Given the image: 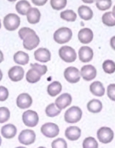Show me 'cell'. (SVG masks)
<instances>
[{"mask_svg": "<svg viewBox=\"0 0 115 148\" xmlns=\"http://www.w3.org/2000/svg\"><path fill=\"white\" fill-rule=\"evenodd\" d=\"M62 110L57 107V106L55 103H50L49 105L47 106V107L46 108V114L48 117H54L57 115H59L61 112Z\"/></svg>", "mask_w": 115, "mask_h": 148, "instance_id": "f546056e", "label": "cell"}, {"mask_svg": "<svg viewBox=\"0 0 115 148\" xmlns=\"http://www.w3.org/2000/svg\"><path fill=\"white\" fill-rule=\"evenodd\" d=\"M23 123L26 126L29 128L35 127L39 122V117L36 112L32 110H27L23 113Z\"/></svg>", "mask_w": 115, "mask_h": 148, "instance_id": "8992f818", "label": "cell"}, {"mask_svg": "<svg viewBox=\"0 0 115 148\" xmlns=\"http://www.w3.org/2000/svg\"><path fill=\"white\" fill-rule=\"evenodd\" d=\"M42 76L43 75L38 70L35 68H32L27 71V74H26V79L29 83L35 84L40 80Z\"/></svg>", "mask_w": 115, "mask_h": 148, "instance_id": "44dd1931", "label": "cell"}, {"mask_svg": "<svg viewBox=\"0 0 115 148\" xmlns=\"http://www.w3.org/2000/svg\"><path fill=\"white\" fill-rule=\"evenodd\" d=\"M90 90L92 94L97 97H102L105 94V88L103 84L99 81L92 82L90 86Z\"/></svg>", "mask_w": 115, "mask_h": 148, "instance_id": "7402d4cb", "label": "cell"}, {"mask_svg": "<svg viewBox=\"0 0 115 148\" xmlns=\"http://www.w3.org/2000/svg\"><path fill=\"white\" fill-rule=\"evenodd\" d=\"M73 36L72 30L68 27H60L54 34V39L59 44H65L68 43Z\"/></svg>", "mask_w": 115, "mask_h": 148, "instance_id": "7a4b0ae2", "label": "cell"}, {"mask_svg": "<svg viewBox=\"0 0 115 148\" xmlns=\"http://www.w3.org/2000/svg\"><path fill=\"white\" fill-rule=\"evenodd\" d=\"M83 148H98V143L93 137H87L83 142Z\"/></svg>", "mask_w": 115, "mask_h": 148, "instance_id": "d6a6232c", "label": "cell"}, {"mask_svg": "<svg viewBox=\"0 0 115 148\" xmlns=\"http://www.w3.org/2000/svg\"><path fill=\"white\" fill-rule=\"evenodd\" d=\"M16 148H27V147H16Z\"/></svg>", "mask_w": 115, "mask_h": 148, "instance_id": "c3c4849f", "label": "cell"}, {"mask_svg": "<svg viewBox=\"0 0 115 148\" xmlns=\"http://www.w3.org/2000/svg\"><path fill=\"white\" fill-rule=\"evenodd\" d=\"M9 97V91L4 86H0V101H5Z\"/></svg>", "mask_w": 115, "mask_h": 148, "instance_id": "74e56055", "label": "cell"}, {"mask_svg": "<svg viewBox=\"0 0 115 148\" xmlns=\"http://www.w3.org/2000/svg\"><path fill=\"white\" fill-rule=\"evenodd\" d=\"M87 109L92 113H99L103 109V104L101 101L98 99H92L87 103Z\"/></svg>", "mask_w": 115, "mask_h": 148, "instance_id": "4316f807", "label": "cell"}, {"mask_svg": "<svg viewBox=\"0 0 115 148\" xmlns=\"http://www.w3.org/2000/svg\"><path fill=\"white\" fill-rule=\"evenodd\" d=\"M31 68H36L37 70L40 71L42 75H45L46 73L48 71V68L46 65H40L38 63H34V64H31Z\"/></svg>", "mask_w": 115, "mask_h": 148, "instance_id": "f35d334b", "label": "cell"}, {"mask_svg": "<svg viewBox=\"0 0 115 148\" xmlns=\"http://www.w3.org/2000/svg\"><path fill=\"white\" fill-rule=\"evenodd\" d=\"M2 27V24H1V21H0V29Z\"/></svg>", "mask_w": 115, "mask_h": 148, "instance_id": "681fc988", "label": "cell"}, {"mask_svg": "<svg viewBox=\"0 0 115 148\" xmlns=\"http://www.w3.org/2000/svg\"><path fill=\"white\" fill-rule=\"evenodd\" d=\"M78 13L81 19L84 21H89L92 18L93 12L91 8L86 5H81L78 9Z\"/></svg>", "mask_w": 115, "mask_h": 148, "instance_id": "603a6c76", "label": "cell"}, {"mask_svg": "<svg viewBox=\"0 0 115 148\" xmlns=\"http://www.w3.org/2000/svg\"><path fill=\"white\" fill-rule=\"evenodd\" d=\"M102 21L107 27H112L115 26V18L112 12H106L102 16Z\"/></svg>", "mask_w": 115, "mask_h": 148, "instance_id": "f1b7e54d", "label": "cell"}, {"mask_svg": "<svg viewBox=\"0 0 115 148\" xmlns=\"http://www.w3.org/2000/svg\"><path fill=\"white\" fill-rule=\"evenodd\" d=\"M18 36L23 40V46L25 49L32 51L35 49L40 43V38L36 32L28 27H22L19 29Z\"/></svg>", "mask_w": 115, "mask_h": 148, "instance_id": "6da1fadb", "label": "cell"}, {"mask_svg": "<svg viewBox=\"0 0 115 148\" xmlns=\"http://www.w3.org/2000/svg\"><path fill=\"white\" fill-rule=\"evenodd\" d=\"M13 60L16 63L21 65H25L29 61V54L26 52L19 51H17L13 56Z\"/></svg>", "mask_w": 115, "mask_h": 148, "instance_id": "cb8c5ba5", "label": "cell"}, {"mask_svg": "<svg viewBox=\"0 0 115 148\" xmlns=\"http://www.w3.org/2000/svg\"><path fill=\"white\" fill-rule=\"evenodd\" d=\"M62 84L60 82L55 81L51 83L47 87V92L48 94L50 95L51 97H55L57 95L60 94L62 91Z\"/></svg>", "mask_w": 115, "mask_h": 148, "instance_id": "d4e9b609", "label": "cell"}, {"mask_svg": "<svg viewBox=\"0 0 115 148\" xmlns=\"http://www.w3.org/2000/svg\"><path fill=\"white\" fill-rule=\"evenodd\" d=\"M60 18L62 19H63V20L66 21L73 22L77 18V16H76V13L72 10H66L61 12Z\"/></svg>", "mask_w": 115, "mask_h": 148, "instance_id": "83f0119b", "label": "cell"}, {"mask_svg": "<svg viewBox=\"0 0 115 148\" xmlns=\"http://www.w3.org/2000/svg\"><path fill=\"white\" fill-rule=\"evenodd\" d=\"M31 8H32L31 5L27 0H21L18 2H17L16 5V11L21 16L27 15V12Z\"/></svg>", "mask_w": 115, "mask_h": 148, "instance_id": "484cf974", "label": "cell"}, {"mask_svg": "<svg viewBox=\"0 0 115 148\" xmlns=\"http://www.w3.org/2000/svg\"><path fill=\"white\" fill-rule=\"evenodd\" d=\"M94 56L93 50L89 46H82L79 51V57L81 62L84 63L91 61Z\"/></svg>", "mask_w": 115, "mask_h": 148, "instance_id": "9a60e30c", "label": "cell"}, {"mask_svg": "<svg viewBox=\"0 0 115 148\" xmlns=\"http://www.w3.org/2000/svg\"><path fill=\"white\" fill-rule=\"evenodd\" d=\"M52 148H68L66 141L62 138H59L55 139L51 143Z\"/></svg>", "mask_w": 115, "mask_h": 148, "instance_id": "d590c367", "label": "cell"}, {"mask_svg": "<svg viewBox=\"0 0 115 148\" xmlns=\"http://www.w3.org/2000/svg\"><path fill=\"white\" fill-rule=\"evenodd\" d=\"M103 69L107 74H112L115 72V62L112 60H105L103 63Z\"/></svg>", "mask_w": 115, "mask_h": 148, "instance_id": "4dcf8cb0", "label": "cell"}, {"mask_svg": "<svg viewBox=\"0 0 115 148\" xmlns=\"http://www.w3.org/2000/svg\"><path fill=\"white\" fill-rule=\"evenodd\" d=\"M4 61V54L2 51L0 50V63Z\"/></svg>", "mask_w": 115, "mask_h": 148, "instance_id": "7bdbcfd3", "label": "cell"}, {"mask_svg": "<svg viewBox=\"0 0 115 148\" xmlns=\"http://www.w3.org/2000/svg\"><path fill=\"white\" fill-rule=\"evenodd\" d=\"M40 12L36 8H31L27 13L28 22L31 24H38L40 20Z\"/></svg>", "mask_w": 115, "mask_h": 148, "instance_id": "ffe728a7", "label": "cell"}, {"mask_svg": "<svg viewBox=\"0 0 115 148\" xmlns=\"http://www.w3.org/2000/svg\"><path fill=\"white\" fill-rule=\"evenodd\" d=\"M32 104V98L28 93H21L16 99V105L21 109H27Z\"/></svg>", "mask_w": 115, "mask_h": 148, "instance_id": "7c38bea8", "label": "cell"}, {"mask_svg": "<svg viewBox=\"0 0 115 148\" xmlns=\"http://www.w3.org/2000/svg\"><path fill=\"white\" fill-rule=\"evenodd\" d=\"M8 76L13 82H19L24 76V70L21 66H13L8 71Z\"/></svg>", "mask_w": 115, "mask_h": 148, "instance_id": "4fadbf2b", "label": "cell"}, {"mask_svg": "<svg viewBox=\"0 0 115 148\" xmlns=\"http://www.w3.org/2000/svg\"><path fill=\"white\" fill-rule=\"evenodd\" d=\"M8 1H9V2H16V0H8Z\"/></svg>", "mask_w": 115, "mask_h": 148, "instance_id": "bcb514c9", "label": "cell"}, {"mask_svg": "<svg viewBox=\"0 0 115 148\" xmlns=\"http://www.w3.org/2000/svg\"><path fill=\"white\" fill-rule=\"evenodd\" d=\"M59 56L67 63H71L76 61L77 54L74 49L68 46H62L59 50Z\"/></svg>", "mask_w": 115, "mask_h": 148, "instance_id": "3957f363", "label": "cell"}, {"mask_svg": "<svg viewBox=\"0 0 115 148\" xmlns=\"http://www.w3.org/2000/svg\"><path fill=\"white\" fill-rule=\"evenodd\" d=\"M1 133L5 139H13L17 134V128L13 124H8L4 125L1 129Z\"/></svg>", "mask_w": 115, "mask_h": 148, "instance_id": "d6986e66", "label": "cell"}, {"mask_svg": "<svg viewBox=\"0 0 115 148\" xmlns=\"http://www.w3.org/2000/svg\"><path fill=\"white\" fill-rule=\"evenodd\" d=\"M97 136L100 142L103 144H109L113 140L114 132L109 127H101L97 132Z\"/></svg>", "mask_w": 115, "mask_h": 148, "instance_id": "ba28073f", "label": "cell"}, {"mask_svg": "<svg viewBox=\"0 0 115 148\" xmlns=\"http://www.w3.org/2000/svg\"><path fill=\"white\" fill-rule=\"evenodd\" d=\"M80 74L84 80L89 82L95 79L97 76V70L92 65H84L81 69Z\"/></svg>", "mask_w": 115, "mask_h": 148, "instance_id": "8fae6325", "label": "cell"}, {"mask_svg": "<svg viewBox=\"0 0 115 148\" xmlns=\"http://www.w3.org/2000/svg\"><path fill=\"white\" fill-rule=\"evenodd\" d=\"M81 131L79 127L76 126H71L66 128L65 135L68 139L71 141H76L80 138Z\"/></svg>", "mask_w": 115, "mask_h": 148, "instance_id": "ac0fdd59", "label": "cell"}, {"mask_svg": "<svg viewBox=\"0 0 115 148\" xmlns=\"http://www.w3.org/2000/svg\"><path fill=\"white\" fill-rule=\"evenodd\" d=\"M112 14H113V16H114V17L115 18V5L114 6V8H113V10H112Z\"/></svg>", "mask_w": 115, "mask_h": 148, "instance_id": "f6af8a7d", "label": "cell"}, {"mask_svg": "<svg viewBox=\"0 0 115 148\" xmlns=\"http://www.w3.org/2000/svg\"><path fill=\"white\" fill-rule=\"evenodd\" d=\"M32 2L37 6H43L45 4H46L48 0H32Z\"/></svg>", "mask_w": 115, "mask_h": 148, "instance_id": "ab89813d", "label": "cell"}, {"mask_svg": "<svg viewBox=\"0 0 115 148\" xmlns=\"http://www.w3.org/2000/svg\"><path fill=\"white\" fill-rule=\"evenodd\" d=\"M51 8L55 10H60L66 7L67 0H51Z\"/></svg>", "mask_w": 115, "mask_h": 148, "instance_id": "836d02e7", "label": "cell"}, {"mask_svg": "<svg viewBox=\"0 0 115 148\" xmlns=\"http://www.w3.org/2000/svg\"><path fill=\"white\" fill-rule=\"evenodd\" d=\"M107 95L112 101H115V84H111L108 86Z\"/></svg>", "mask_w": 115, "mask_h": 148, "instance_id": "8d00e7d4", "label": "cell"}, {"mask_svg": "<svg viewBox=\"0 0 115 148\" xmlns=\"http://www.w3.org/2000/svg\"><path fill=\"white\" fill-rule=\"evenodd\" d=\"M94 34L92 29L89 28H83L79 32L78 38L79 40L83 44H88L93 40Z\"/></svg>", "mask_w": 115, "mask_h": 148, "instance_id": "2e32d148", "label": "cell"}, {"mask_svg": "<svg viewBox=\"0 0 115 148\" xmlns=\"http://www.w3.org/2000/svg\"><path fill=\"white\" fill-rule=\"evenodd\" d=\"M38 148H46V147H39Z\"/></svg>", "mask_w": 115, "mask_h": 148, "instance_id": "f907efd6", "label": "cell"}, {"mask_svg": "<svg viewBox=\"0 0 115 148\" xmlns=\"http://www.w3.org/2000/svg\"><path fill=\"white\" fill-rule=\"evenodd\" d=\"M21 19L18 16L14 13H10L5 16L3 24L5 28L8 31H15L19 27Z\"/></svg>", "mask_w": 115, "mask_h": 148, "instance_id": "5b68a950", "label": "cell"}, {"mask_svg": "<svg viewBox=\"0 0 115 148\" xmlns=\"http://www.w3.org/2000/svg\"><path fill=\"white\" fill-rule=\"evenodd\" d=\"M85 4H92L96 1V0H81Z\"/></svg>", "mask_w": 115, "mask_h": 148, "instance_id": "b9f144b4", "label": "cell"}, {"mask_svg": "<svg viewBox=\"0 0 115 148\" xmlns=\"http://www.w3.org/2000/svg\"><path fill=\"white\" fill-rule=\"evenodd\" d=\"M35 59L40 62L46 63L51 60V52L46 48H40L34 53Z\"/></svg>", "mask_w": 115, "mask_h": 148, "instance_id": "5bb4252c", "label": "cell"}, {"mask_svg": "<svg viewBox=\"0 0 115 148\" xmlns=\"http://www.w3.org/2000/svg\"><path fill=\"white\" fill-rule=\"evenodd\" d=\"M110 45L111 47L115 51V36H113L110 40Z\"/></svg>", "mask_w": 115, "mask_h": 148, "instance_id": "60d3db41", "label": "cell"}, {"mask_svg": "<svg viewBox=\"0 0 115 148\" xmlns=\"http://www.w3.org/2000/svg\"><path fill=\"white\" fill-rule=\"evenodd\" d=\"M2 77H3V73H2V71L0 70V81L2 79Z\"/></svg>", "mask_w": 115, "mask_h": 148, "instance_id": "ee69618b", "label": "cell"}, {"mask_svg": "<svg viewBox=\"0 0 115 148\" xmlns=\"http://www.w3.org/2000/svg\"><path fill=\"white\" fill-rule=\"evenodd\" d=\"M36 134L35 131L30 129H26L20 133L18 141L21 144L24 145H30L35 142Z\"/></svg>", "mask_w": 115, "mask_h": 148, "instance_id": "9c48e42d", "label": "cell"}, {"mask_svg": "<svg viewBox=\"0 0 115 148\" xmlns=\"http://www.w3.org/2000/svg\"><path fill=\"white\" fill-rule=\"evenodd\" d=\"M82 117V110L78 106H73L65 112V120L68 123H76Z\"/></svg>", "mask_w": 115, "mask_h": 148, "instance_id": "277c9868", "label": "cell"}, {"mask_svg": "<svg viewBox=\"0 0 115 148\" xmlns=\"http://www.w3.org/2000/svg\"><path fill=\"white\" fill-rule=\"evenodd\" d=\"M72 103V96L69 93H63L56 99L55 105L60 110L69 106Z\"/></svg>", "mask_w": 115, "mask_h": 148, "instance_id": "e0dca14e", "label": "cell"}, {"mask_svg": "<svg viewBox=\"0 0 115 148\" xmlns=\"http://www.w3.org/2000/svg\"><path fill=\"white\" fill-rule=\"evenodd\" d=\"M41 133L48 138H54L60 134V128L57 124L53 123H47L41 126Z\"/></svg>", "mask_w": 115, "mask_h": 148, "instance_id": "52a82bcc", "label": "cell"}, {"mask_svg": "<svg viewBox=\"0 0 115 148\" xmlns=\"http://www.w3.org/2000/svg\"><path fill=\"white\" fill-rule=\"evenodd\" d=\"M112 5V0H96V7L98 10L102 11L110 9Z\"/></svg>", "mask_w": 115, "mask_h": 148, "instance_id": "1f68e13d", "label": "cell"}, {"mask_svg": "<svg viewBox=\"0 0 115 148\" xmlns=\"http://www.w3.org/2000/svg\"><path fill=\"white\" fill-rule=\"evenodd\" d=\"M64 76L67 82L71 84H76L81 79L80 71L75 67H68L64 71Z\"/></svg>", "mask_w": 115, "mask_h": 148, "instance_id": "30bf717a", "label": "cell"}, {"mask_svg": "<svg viewBox=\"0 0 115 148\" xmlns=\"http://www.w3.org/2000/svg\"><path fill=\"white\" fill-rule=\"evenodd\" d=\"M1 145H2V138L0 136V146H1Z\"/></svg>", "mask_w": 115, "mask_h": 148, "instance_id": "7dc6e473", "label": "cell"}, {"mask_svg": "<svg viewBox=\"0 0 115 148\" xmlns=\"http://www.w3.org/2000/svg\"><path fill=\"white\" fill-rule=\"evenodd\" d=\"M10 117V112L7 107H0V123L8 121Z\"/></svg>", "mask_w": 115, "mask_h": 148, "instance_id": "e575fe53", "label": "cell"}]
</instances>
